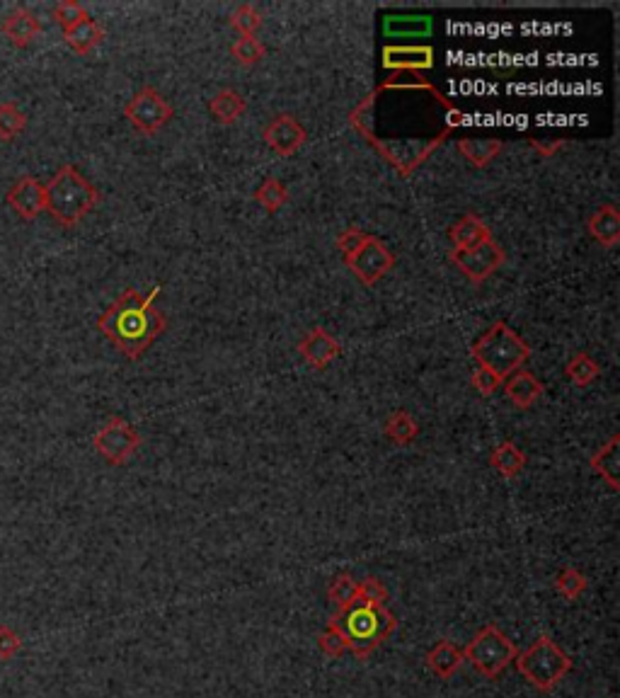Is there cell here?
Wrapping results in <instances>:
<instances>
[{
	"label": "cell",
	"mask_w": 620,
	"mask_h": 698,
	"mask_svg": "<svg viewBox=\"0 0 620 698\" xmlns=\"http://www.w3.org/2000/svg\"><path fill=\"white\" fill-rule=\"evenodd\" d=\"M596 471L604 476L608 483H611V488H618V480H616V471H618V437H613L611 442H608L604 449L599 451V456L594 459Z\"/></svg>",
	"instance_id": "obj_30"
},
{
	"label": "cell",
	"mask_w": 620,
	"mask_h": 698,
	"mask_svg": "<svg viewBox=\"0 0 620 698\" xmlns=\"http://www.w3.org/2000/svg\"><path fill=\"white\" fill-rule=\"evenodd\" d=\"M47 211L61 226H76L97 207L100 192L76 165H61L47 182Z\"/></svg>",
	"instance_id": "obj_2"
},
{
	"label": "cell",
	"mask_w": 620,
	"mask_h": 698,
	"mask_svg": "<svg viewBox=\"0 0 620 698\" xmlns=\"http://www.w3.org/2000/svg\"><path fill=\"white\" fill-rule=\"evenodd\" d=\"M3 37L17 49H27L34 39L42 32V22L37 20V15L30 8H15L13 13L3 20Z\"/></svg>",
	"instance_id": "obj_13"
},
{
	"label": "cell",
	"mask_w": 620,
	"mask_h": 698,
	"mask_svg": "<svg viewBox=\"0 0 620 698\" xmlns=\"http://www.w3.org/2000/svg\"><path fill=\"white\" fill-rule=\"evenodd\" d=\"M63 39H66V44L76 51V54L85 56L93 49L100 47L102 39H105V30H102L100 22H95L93 17H88V20H83L80 25L63 32Z\"/></svg>",
	"instance_id": "obj_18"
},
{
	"label": "cell",
	"mask_w": 620,
	"mask_h": 698,
	"mask_svg": "<svg viewBox=\"0 0 620 698\" xmlns=\"http://www.w3.org/2000/svg\"><path fill=\"white\" fill-rule=\"evenodd\" d=\"M504 391L516 408H531L538 398L543 396V383L531 374V371L519 369L509 376L507 383H504Z\"/></svg>",
	"instance_id": "obj_16"
},
{
	"label": "cell",
	"mask_w": 620,
	"mask_h": 698,
	"mask_svg": "<svg viewBox=\"0 0 620 698\" xmlns=\"http://www.w3.org/2000/svg\"><path fill=\"white\" fill-rule=\"evenodd\" d=\"M386 434L390 439H395L398 444H410L412 439L419 434L417 422L412 420V415H407L405 410H398L388 417L386 422Z\"/></svg>",
	"instance_id": "obj_27"
},
{
	"label": "cell",
	"mask_w": 620,
	"mask_h": 698,
	"mask_svg": "<svg viewBox=\"0 0 620 698\" xmlns=\"http://www.w3.org/2000/svg\"><path fill=\"white\" fill-rule=\"evenodd\" d=\"M473 357L478 359L482 369L492 371V374L504 381L528 362L531 347H528L507 323L499 320V323L492 325V328L475 342Z\"/></svg>",
	"instance_id": "obj_3"
},
{
	"label": "cell",
	"mask_w": 620,
	"mask_h": 698,
	"mask_svg": "<svg viewBox=\"0 0 620 698\" xmlns=\"http://www.w3.org/2000/svg\"><path fill=\"white\" fill-rule=\"evenodd\" d=\"M298 352L313 369H325L342 354V345L325 328H313L298 342Z\"/></svg>",
	"instance_id": "obj_11"
},
{
	"label": "cell",
	"mask_w": 620,
	"mask_h": 698,
	"mask_svg": "<svg viewBox=\"0 0 620 698\" xmlns=\"http://www.w3.org/2000/svg\"><path fill=\"white\" fill-rule=\"evenodd\" d=\"M565 371H567V376H570V379L577 383V386H589V383H594L596 379H599L601 366L596 364L587 352H579L577 357H572L570 362H567Z\"/></svg>",
	"instance_id": "obj_26"
},
{
	"label": "cell",
	"mask_w": 620,
	"mask_h": 698,
	"mask_svg": "<svg viewBox=\"0 0 620 698\" xmlns=\"http://www.w3.org/2000/svg\"><path fill=\"white\" fill-rule=\"evenodd\" d=\"M451 262L470 282L480 284L502 267L504 250L499 248L495 240H487V243H482L473 250H453Z\"/></svg>",
	"instance_id": "obj_8"
},
{
	"label": "cell",
	"mask_w": 620,
	"mask_h": 698,
	"mask_svg": "<svg viewBox=\"0 0 620 698\" xmlns=\"http://www.w3.org/2000/svg\"><path fill=\"white\" fill-rule=\"evenodd\" d=\"M22 650V638L15 628L0 623V662H10Z\"/></svg>",
	"instance_id": "obj_32"
},
{
	"label": "cell",
	"mask_w": 620,
	"mask_h": 698,
	"mask_svg": "<svg viewBox=\"0 0 620 698\" xmlns=\"http://www.w3.org/2000/svg\"><path fill=\"white\" fill-rule=\"evenodd\" d=\"M231 54L240 66H255L264 59L267 49H264V44L257 37H240V39H235V44L231 47Z\"/></svg>",
	"instance_id": "obj_28"
},
{
	"label": "cell",
	"mask_w": 620,
	"mask_h": 698,
	"mask_svg": "<svg viewBox=\"0 0 620 698\" xmlns=\"http://www.w3.org/2000/svg\"><path fill=\"white\" fill-rule=\"evenodd\" d=\"M434 49L432 47H386L383 49V68L398 73H417L434 68Z\"/></svg>",
	"instance_id": "obj_12"
},
{
	"label": "cell",
	"mask_w": 620,
	"mask_h": 698,
	"mask_svg": "<svg viewBox=\"0 0 620 698\" xmlns=\"http://www.w3.org/2000/svg\"><path fill=\"white\" fill-rule=\"evenodd\" d=\"M88 10H85V5L76 3V0H61L59 5L54 8V20L56 25H61V30H71V27L80 25L83 20H88Z\"/></svg>",
	"instance_id": "obj_31"
},
{
	"label": "cell",
	"mask_w": 620,
	"mask_h": 698,
	"mask_svg": "<svg viewBox=\"0 0 620 698\" xmlns=\"http://www.w3.org/2000/svg\"><path fill=\"white\" fill-rule=\"evenodd\" d=\"M395 262H398L395 260V253H390L388 245H383V240H378L376 236H366L364 243H361L352 255L344 257V265H347L349 270L354 272V277L366 286L381 282V279L393 270Z\"/></svg>",
	"instance_id": "obj_4"
},
{
	"label": "cell",
	"mask_w": 620,
	"mask_h": 698,
	"mask_svg": "<svg viewBox=\"0 0 620 698\" xmlns=\"http://www.w3.org/2000/svg\"><path fill=\"white\" fill-rule=\"evenodd\" d=\"M470 381H473V386L478 388L480 396H492V393H495L497 388L502 386V379L492 374V371L482 369V366H480V369H475L473 379H470Z\"/></svg>",
	"instance_id": "obj_33"
},
{
	"label": "cell",
	"mask_w": 620,
	"mask_h": 698,
	"mask_svg": "<svg viewBox=\"0 0 620 698\" xmlns=\"http://www.w3.org/2000/svg\"><path fill=\"white\" fill-rule=\"evenodd\" d=\"M245 110H248V102L240 93H235L231 88H223L211 97L209 102V112L211 117L216 119L218 124H233L243 117Z\"/></svg>",
	"instance_id": "obj_17"
},
{
	"label": "cell",
	"mask_w": 620,
	"mask_h": 698,
	"mask_svg": "<svg viewBox=\"0 0 620 698\" xmlns=\"http://www.w3.org/2000/svg\"><path fill=\"white\" fill-rule=\"evenodd\" d=\"M255 199L269 211V214H277L286 204V199H289V190H286L284 182L277 180V177H267V180L257 187Z\"/></svg>",
	"instance_id": "obj_24"
},
{
	"label": "cell",
	"mask_w": 620,
	"mask_h": 698,
	"mask_svg": "<svg viewBox=\"0 0 620 698\" xmlns=\"http://www.w3.org/2000/svg\"><path fill=\"white\" fill-rule=\"evenodd\" d=\"M531 146H536V148H538V151H541V153H543V156H545V158H550V156H553V153H555V151H558V148H562V146H565V141H553V143H541V141H536V139H531Z\"/></svg>",
	"instance_id": "obj_35"
},
{
	"label": "cell",
	"mask_w": 620,
	"mask_h": 698,
	"mask_svg": "<svg viewBox=\"0 0 620 698\" xmlns=\"http://www.w3.org/2000/svg\"><path fill=\"white\" fill-rule=\"evenodd\" d=\"M160 296V286H153L148 296L136 289H126L112 306L97 320V328L126 359H141L146 349L165 330L163 313L155 311L153 303Z\"/></svg>",
	"instance_id": "obj_1"
},
{
	"label": "cell",
	"mask_w": 620,
	"mask_h": 698,
	"mask_svg": "<svg viewBox=\"0 0 620 698\" xmlns=\"http://www.w3.org/2000/svg\"><path fill=\"white\" fill-rule=\"evenodd\" d=\"M27 129V114L17 102H0V141H13Z\"/></svg>",
	"instance_id": "obj_22"
},
{
	"label": "cell",
	"mask_w": 620,
	"mask_h": 698,
	"mask_svg": "<svg viewBox=\"0 0 620 698\" xmlns=\"http://www.w3.org/2000/svg\"><path fill=\"white\" fill-rule=\"evenodd\" d=\"M369 236V233H364L361 228L357 226H352V228H347V231L342 233L340 240H337V245H340V250H342V255L347 257V255H352L354 250L359 248L361 243H364V238Z\"/></svg>",
	"instance_id": "obj_34"
},
{
	"label": "cell",
	"mask_w": 620,
	"mask_h": 698,
	"mask_svg": "<svg viewBox=\"0 0 620 698\" xmlns=\"http://www.w3.org/2000/svg\"><path fill=\"white\" fill-rule=\"evenodd\" d=\"M383 619L373 609H354L347 619V631L357 640H371L381 633Z\"/></svg>",
	"instance_id": "obj_21"
},
{
	"label": "cell",
	"mask_w": 620,
	"mask_h": 698,
	"mask_svg": "<svg viewBox=\"0 0 620 698\" xmlns=\"http://www.w3.org/2000/svg\"><path fill=\"white\" fill-rule=\"evenodd\" d=\"M451 129H444L439 136H434L432 141H378L371 136V143L378 148V151L383 153V158L390 160V163L398 168L400 175H412V170L417 168V165H422L424 160L432 156V151L441 146V143L446 141V136H449Z\"/></svg>",
	"instance_id": "obj_7"
},
{
	"label": "cell",
	"mask_w": 620,
	"mask_h": 698,
	"mask_svg": "<svg viewBox=\"0 0 620 698\" xmlns=\"http://www.w3.org/2000/svg\"><path fill=\"white\" fill-rule=\"evenodd\" d=\"M458 151L463 153L468 163H473L475 168H485L502 151V141L497 139H461L458 141Z\"/></svg>",
	"instance_id": "obj_20"
},
{
	"label": "cell",
	"mask_w": 620,
	"mask_h": 698,
	"mask_svg": "<svg viewBox=\"0 0 620 698\" xmlns=\"http://www.w3.org/2000/svg\"><path fill=\"white\" fill-rule=\"evenodd\" d=\"M463 122H465V114L461 110H456V107H451V110L446 112V129L461 127Z\"/></svg>",
	"instance_id": "obj_36"
},
{
	"label": "cell",
	"mask_w": 620,
	"mask_h": 698,
	"mask_svg": "<svg viewBox=\"0 0 620 698\" xmlns=\"http://www.w3.org/2000/svg\"><path fill=\"white\" fill-rule=\"evenodd\" d=\"M589 233L596 243H601L604 248H613L620 240V214L616 204H606V207L596 209L589 216Z\"/></svg>",
	"instance_id": "obj_15"
},
{
	"label": "cell",
	"mask_w": 620,
	"mask_h": 698,
	"mask_svg": "<svg viewBox=\"0 0 620 698\" xmlns=\"http://www.w3.org/2000/svg\"><path fill=\"white\" fill-rule=\"evenodd\" d=\"M93 444L112 466H122V463L129 461L131 454L139 449L141 437L129 422L122 420V417H112V420H107V425L95 434Z\"/></svg>",
	"instance_id": "obj_6"
},
{
	"label": "cell",
	"mask_w": 620,
	"mask_h": 698,
	"mask_svg": "<svg viewBox=\"0 0 620 698\" xmlns=\"http://www.w3.org/2000/svg\"><path fill=\"white\" fill-rule=\"evenodd\" d=\"M449 238L453 250H473L478 245L492 240V231L485 221L478 219L475 214H465L449 228Z\"/></svg>",
	"instance_id": "obj_14"
},
{
	"label": "cell",
	"mask_w": 620,
	"mask_h": 698,
	"mask_svg": "<svg viewBox=\"0 0 620 698\" xmlns=\"http://www.w3.org/2000/svg\"><path fill=\"white\" fill-rule=\"evenodd\" d=\"M524 463H526V456L521 454V451L516 449L512 442L499 444L495 449V454H492V466H495L497 471L507 478L516 476V473L524 468Z\"/></svg>",
	"instance_id": "obj_25"
},
{
	"label": "cell",
	"mask_w": 620,
	"mask_h": 698,
	"mask_svg": "<svg viewBox=\"0 0 620 698\" xmlns=\"http://www.w3.org/2000/svg\"><path fill=\"white\" fill-rule=\"evenodd\" d=\"M306 136L308 134L306 129H303V124L298 122L296 117H291V114H279V117L264 129V141H267V146L284 158L294 156L298 148L306 143Z\"/></svg>",
	"instance_id": "obj_10"
},
{
	"label": "cell",
	"mask_w": 620,
	"mask_h": 698,
	"mask_svg": "<svg viewBox=\"0 0 620 698\" xmlns=\"http://www.w3.org/2000/svg\"><path fill=\"white\" fill-rule=\"evenodd\" d=\"M383 90H427V93H432L436 100L441 102V105L446 107V112L451 110V102L446 100V97H441L439 90L434 88L432 83H427V80H422V78H417L415 73H400V76H393L390 80H386L383 85H378L376 88V93H383Z\"/></svg>",
	"instance_id": "obj_23"
},
{
	"label": "cell",
	"mask_w": 620,
	"mask_h": 698,
	"mask_svg": "<svg viewBox=\"0 0 620 698\" xmlns=\"http://www.w3.org/2000/svg\"><path fill=\"white\" fill-rule=\"evenodd\" d=\"M124 117L129 119L131 127L136 131L151 136L170 122L172 107L170 102L158 93V90L151 88V85H146V88H141L139 93L126 102Z\"/></svg>",
	"instance_id": "obj_5"
},
{
	"label": "cell",
	"mask_w": 620,
	"mask_h": 698,
	"mask_svg": "<svg viewBox=\"0 0 620 698\" xmlns=\"http://www.w3.org/2000/svg\"><path fill=\"white\" fill-rule=\"evenodd\" d=\"M5 202L22 221H34L42 211H47V187L37 177H20L5 194Z\"/></svg>",
	"instance_id": "obj_9"
},
{
	"label": "cell",
	"mask_w": 620,
	"mask_h": 698,
	"mask_svg": "<svg viewBox=\"0 0 620 698\" xmlns=\"http://www.w3.org/2000/svg\"><path fill=\"white\" fill-rule=\"evenodd\" d=\"M231 27L240 37H255L257 30L262 27V15L260 10L252 8V5H240L238 10L231 15Z\"/></svg>",
	"instance_id": "obj_29"
},
{
	"label": "cell",
	"mask_w": 620,
	"mask_h": 698,
	"mask_svg": "<svg viewBox=\"0 0 620 698\" xmlns=\"http://www.w3.org/2000/svg\"><path fill=\"white\" fill-rule=\"evenodd\" d=\"M432 17L429 15H388L383 20L386 37H427L432 34Z\"/></svg>",
	"instance_id": "obj_19"
}]
</instances>
